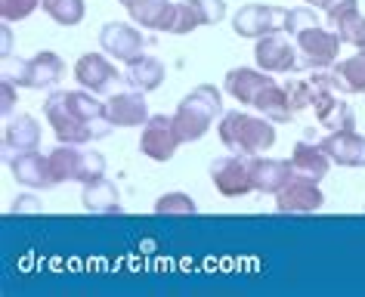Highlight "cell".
Masks as SVG:
<instances>
[{"instance_id":"6da1fadb","label":"cell","mask_w":365,"mask_h":297,"mask_svg":"<svg viewBox=\"0 0 365 297\" xmlns=\"http://www.w3.org/2000/svg\"><path fill=\"white\" fill-rule=\"evenodd\" d=\"M220 142L226 152L235 155H260L269 152L276 142V121H269L267 115H251V112H226L220 118Z\"/></svg>"},{"instance_id":"7a4b0ae2","label":"cell","mask_w":365,"mask_h":297,"mask_svg":"<svg viewBox=\"0 0 365 297\" xmlns=\"http://www.w3.org/2000/svg\"><path fill=\"white\" fill-rule=\"evenodd\" d=\"M43 115H47L56 140L71 142V146H87V142H93V140H103L115 127L108 118L87 121L84 115H78L75 105H71V99H68V90H53L50 99L43 103Z\"/></svg>"},{"instance_id":"3957f363","label":"cell","mask_w":365,"mask_h":297,"mask_svg":"<svg viewBox=\"0 0 365 297\" xmlns=\"http://www.w3.org/2000/svg\"><path fill=\"white\" fill-rule=\"evenodd\" d=\"M214 118H223V96L211 84H198L180 99L173 112V127L180 133V142H195L211 130Z\"/></svg>"},{"instance_id":"277c9868","label":"cell","mask_w":365,"mask_h":297,"mask_svg":"<svg viewBox=\"0 0 365 297\" xmlns=\"http://www.w3.org/2000/svg\"><path fill=\"white\" fill-rule=\"evenodd\" d=\"M50 170L56 183H93V179L106 177V158L99 152H87L81 146H71V142H59L56 149L50 152Z\"/></svg>"},{"instance_id":"5b68a950","label":"cell","mask_w":365,"mask_h":297,"mask_svg":"<svg viewBox=\"0 0 365 297\" xmlns=\"http://www.w3.org/2000/svg\"><path fill=\"white\" fill-rule=\"evenodd\" d=\"M254 59H257V68L269 71V75L300 71L297 41H291V34H285V31H276V34H267V38L254 41Z\"/></svg>"},{"instance_id":"8992f818","label":"cell","mask_w":365,"mask_h":297,"mask_svg":"<svg viewBox=\"0 0 365 297\" xmlns=\"http://www.w3.org/2000/svg\"><path fill=\"white\" fill-rule=\"evenodd\" d=\"M294 41L300 50V71L331 68L337 62V53L344 47L341 34L331 28H322V25H316V28H309V31H300Z\"/></svg>"},{"instance_id":"52a82bcc","label":"cell","mask_w":365,"mask_h":297,"mask_svg":"<svg viewBox=\"0 0 365 297\" xmlns=\"http://www.w3.org/2000/svg\"><path fill=\"white\" fill-rule=\"evenodd\" d=\"M285 19H288V10H282V6L245 4L232 19V31L239 34V38L257 41V38H267V34L285 31Z\"/></svg>"},{"instance_id":"ba28073f","label":"cell","mask_w":365,"mask_h":297,"mask_svg":"<svg viewBox=\"0 0 365 297\" xmlns=\"http://www.w3.org/2000/svg\"><path fill=\"white\" fill-rule=\"evenodd\" d=\"M211 183L226 198H242L254 192L251 179V155H223L211 165Z\"/></svg>"},{"instance_id":"9c48e42d","label":"cell","mask_w":365,"mask_h":297,"mask_svg":"<svg viewBox=\"0 0 365 297\" xmlns=\"http://www.w3.org/2000/svg\"><path fill=\"white\" fill-rule=\"evenodd\" d=\"M75 80L96 96H112L115 87L124 80V75L103 56V53H84V56L75 62Z\"/></svg>"},{"instance_id":"30bf717a","label":"cell","mask_w":365,"mask_h":297,"mask_svg":"<svg viewBox=\"0 0 365 297\" xmlns=\"http://www.w3.org/2000/svg\"><path fill=\"white\" fill-rule=\"evenodd\" d=\"M182 146L180 133L173 127V115H152L143 124V137H140V152L152 161H170L173 152Z\"/></svg>"},{"instance_id":"8fae6325","label":"cell","mask_w":365,"mask_h":297,"mask_svg":"<svg viewBox=\"0 0 365 297\" xmlns=\"http://www.w3.org/2000/svg\"><path fill=\"white\" fill-rule=\"evenodd\" d=\"M99 47H103L108 56L124 62V66H130L140 56H145V38L140 31L133 28V25L127 22H108L103 25V31H99Z\"/></svg>"},{"instance_id":"7c38bea8","label":"cell","mask_w":365,"mask_h":297,"mask_svg":"<svg viewBox=\"0 0 365 297\" xmlns=\"http://www.w3.org/2000/svg\"><path fill=\"white\" fill-rule=\"evenodd\" d=\"M322 204H325V195L316 179H307L297 174L276 192V208L282 214H313L322 208Z\"/></svg>"},{"instance_id":"4fadbf2b","label":"cell","mask_w":365,"mask_h":297,"mask_svg":"<svg viewBox=\"0 0 365 297\" xmlns=\"http://www.w3.org/2000/svg\"><path fill=\"white\" fill-rule=\"evenodd\" d=\"M106 115L115 127H143V124L152 118L145 93L143 90H133V87L115 90V93L106 99Z\"/></svg>"},{"instance_id":"5bb4252c","label":"cell","mask_w":365,"mask_h":297,"mask_svg":"<svg viewBox=\"0 0 365 297\" xmlns=\"http://www.w3.org/2000/svg\"><path fill=\"white\" fill-rule=\"evenodd\" d=\"M10 170H13L16 183H22L29 189H53V186H56L53 170H50V155H41L38 149L13 152Z\"/></svg>"},{"instance_id":"9a60e30c","label":"cell","mask_w":365,"mask_h":297,"mask_svg":"<svg viewBox=\"0 0 365 297\" xmlns=\"http://www.w3.org/2000/svg\"><path fill=\"white\" fill-rule=\"evenodd\" d=\"M313 112H316V121L322 124L325 130L356 127V115L350 109V103H344V93H337V90H316Z\"/></svg>"},{"instance_id":"2e32d148","label":"cell","mask_w":365,"mask_h":297,"mask_svg":"<svg viewBox=\"0 0 365 297\" xmlns=\"http://www.w3.org/2000/svg\"><path fill=\"white\" fill-rule=\"evenodd\" d=\"M322 149L328 152V158L341 167H365V137L350 130H328V137L322 140Z\"/></svg>"},{"instance_id":"e0dca14e","label":"cell","mask_w":365,"mask_h":297,"mask_svg":"<svg viewBox=\"0 0 365 297\" xmlns=\"http://www.w3.org/2000/svg\"><path fill=\"white\" fill-rule=\"evenodd\" d=\"M294 177L291 161L282 158H267V155H251V179H254V192L263 195H276L288 179Z\"/></svg>"},{"instance_id":"ac0fdd59","label":"cell","mask_w":365,"mask_h":297,"mask_svg":"<svg viewBox=\"0 0 365 297\" xmlns=\"http://www.w3.org/2000/svg\"><path fill=\"white\" fill-rule=\"evenodd\" d=\"M269 71L263 68H230L226 71V80H223V90L230 93L235 103L242 105H254V99H257V93L263 87L269 84Z\"/></svg>"},{"instance_id":"d6986e66","label":"cell","mask_w":365,"mask_h":297,"mask_svg":"<svg viewBox=\"0 0 365 297\" xmlns=\"http://www.w3.org/2000/svg\"><path fill=\"white\" fill-rule=\"evenodd\" d=\"M334 161L328 158V152L322 149V142H309V140H300L294 149H291V167H294L297 177H307V179H322L328 177Z\"/></svg>"},{"instance_id":"ffe728a7","label":"cell","mask_w":365,"mask_h":297,"mask_svg":"<svg viewBox=\"0 0 365 297\" xmlns=\"http://www.w3.org/2000/svg\"><path fill=\"white\" fill-rule=\"evenodd\" d=\"M66 75V62L59 59V53L41 50L29 59V87L31 90H53Z\"/></svg>"},{"instance_id":"44dd1931","label":"cell","mask_w":365,"mask_h":297,"mask_svg":"<svg viewBox=\"0 0 365 297\" xmlns=\"http://www.w3.org/2000/svg\"><path fill=\"white\" fill-rule=\"evenodd\" d=\"M41 146V124L31 115H16L6 118L4 127V149L6 152H25V149H38Z\"/></svg>"},{"instance_id":"7402d4cb","label":"cell","mask_w":365,"mask_h":297,"mask_svg":"<svg viewBox=\"0 0 365 297\" xmlns=\"http://www.w3.org/2000/svg\"><path fill=\"white\" fill-rule=\"evenodd\" d=\"M164 78H168V68H164V62L155 59V56H140L124 71V84L133 87V90H143V93L158 90L164 84Z\"/></svg>"},{"instance_id":"603a6c76","label":"cell","mask_w":365,"mask_h":297,"mask_svg":"<svg viewBox=\"0 0 365 297\" xmlns=\"http://www.w3.org/2000/svg\"><path fill=\"white\" fill-rule=\"evenodd\" d=\"M173 10H177V4H173V0H140V4H133L127 13H130V19L140 25V28L170 31Z\"/></svg>"},{"instance_id":"cb8c5ba5","label":"cell","mask_w":365,"mask_h":297,"mask_svg":"<svg viewBox=\"0 0 365 297\" xmlns=\"http://www.w3.org/2000/svg\"><path fill=\"white\" fill-rule=\"evenodd\" d=\"M81 202L90 214H118L121 211V192L112 179L99 177L93 183H84V192H81Z\"/></svg>"},{"instance_id":"d4e9b609","label":"cell","mask_w":365,"mask_h":297,"mask_svg":"<svg viewBox=\"0 0 365 297\" xmlns=\"http://www.w3.org/2000/svg\"><path fill=\"white\" fill-rule=\"evenodd\" d=\"M331 78L337 93H365V50L337 59L331 66Z\"/></svg>"},{"instance_id":"484cf974","label":"cell","mask_w":365,"mask_h":297,"mask_svg":"<svg viewBox=\"0 0 365 297\" xmlns=\"http://www.w3.org/2000/svg\"><path fill=\"white\" fill-rule=\"evenodd\" d=\"M251 109H257L260 115H267V118L276 124H288L294 118V112H291V105H288V96H285V87L276 84V80H269V84L260 90Z\"/></svg>"},{"instance_id":"4316f807","label":"cell","mask_w":365,"mask_h":297,"mask_svg":"<svg viewBox=\"0 0 365 297\" xmlns=\"http://www.w3.org/2000/svg\"><path fill=\"white\" fill-rule=\"evenodd\" d=\"M43 13L50 16L56 25H62V28H71V25H81V19H84V0H43Z\"/></svg>"},{"instance_id":"83f0119b","label":"cell","mask_w":365,"mask_h":297,"mask_svg":"<svg viewBox=\"0 0 365 297\" xmlns=\"http://www.w3.org/2000/svg\"><path fill=\"white\" fill-rule=\"evenodd\" d=\"M331 31L341 34V41H344V43H350V47H356V50H365V16H362L359 10L346 13L344 19L337 22Z\"/></svg>"},{"instance_id":"f1b7e54d","label":"cell","mask_w":365,"mask_h":297,"mask_svg":"<svg viewBox=\"0 0 365 297\" xmlns=\"http://www.w3.org/2000/svg\"><path fill=\"white\" fill-rule=\"evenodd\" d=\"M285 96H288V105L291 112H304V109H313V99H316V90L309 84V78H291L285 80Z\"/></svg>"},{"instance_id":"f546056e","label":"cell","mask_w":365,"mask_h":297,"mask_svg":"<svg viewBox=\"0 0 365 297\" xmlns=\"http://www.w3.org/2000/svg\"><path fill=\"white\" fill-rule=\"evenodd\" d=\"M202 25H205V19H202V13H198L195 0H182V4H177L173 22H170V34H189V31L202 28Z\"/></svg>"},{"instance_id":"4dcf8cb0","label":"cell","mask_w":365,"mask_h":297,"mask_svg":"<svg viewBox=\"0 0 365 297\" xmlns=\"http://www.w3.org/2000/svg\"><path fill=\"white\" fill-rule=\"evenodd\" d=\"M195 202L186 192H164L158 202H155V214H195Z\"/></svg>"},{"instance_id":"1f68e13d","label":"cell","mask_w":365,"mask_h":297,"mask_svg":"<svg viewBox=\"0 0 365 297\" xmlns=\"http://www.w3.org/2000/svg\"><path fill=\"white\" fill-rule=\"evenodd\" d=\"M0 78L10 80L16 87H29V59L19 56H0Z\"/></svg>"},{"instance_id":"d6a6232c","label":"cell","mask_w":365,"mask_h":297,"mask_svg":"<svg viewBox=\"0 0 365 297\" xmlns=\"http://www.w3.org/2000/svg\"><path fill=\"white\" fill-rule=\"evenodd\" d=\"M43 0H0V16H4V22H22L29 19V16L38 10Z\"/></svg>"},{"instance_id":"836d02e7","label":"cell","mask_w":365,"mask_h":297,"mask_svg":"<svg viewBox=\"0 0 365 297\" xmlns=\"http://www.w3.org/2000/svg\"><path fill=\"white\" fill-rule=\"evenodd\" d=\"M319 25V16L309 10V6H294V10H288V19H285V31L291 38H297L300 31H309Z\"/></svg>"},{"instance_id":"e575fe53","label":"cell","mask_w":365,"mask_h":297,"mask_svg":"<svg viewBox=\"0 0 365 297\" xmlns=\"http://www.w3.org/2000/svg\"><path fill=\"white\" fill-rule=\"evenodd\" d=\"M319 6H322V13L328 19V28H334L346 13L359 10V0H319Z\"/></svg>"},{"instance_id":"d590c367","label":"cell","mask_w":365,"mask_h":297,"mask_svg":"<svg viewBox=\"0 0 365 297\" xmlns=\"http://www.w3.org/2000/svg\"><path fill=\"white\" fill-rule=\"evenodd\" d=\"M198 4V13H202L205 25H217L226 16V4L223 0H195Z\"/></svg>"},{"instance_id":"8d00e7d4","label":"cell","mask_w":365,"mask_h":297,"mask_svg":"<svg viewBox=\"0 0 365 297\" xmlns=\"http://www.w3.org/2000/svg\"><path fill=\"white\" fill-rule=\"evenodd\" d=\"M0 93H4V105H0V112H4V118H10V115H13V103H16V84H10V80H0Z\"/></svg>"},{"instance_id":"74e56055","label":"cell","mask_w":365,"mask_h":297,"mask_svg":"<svg viewBox=\"0 0 365 297\" xmlns=\"http://www.w3.org/2000/svg\"><path fill=\"white\" fill-rule=\"evenodd\" d=\"M16 211H41V204H34V198L31 195H22V198H16Z\"/></svg>"},{"instance_id":"f35d334b","label":"cell","mask_w":365,"mask_h":297,"mask_svg":"<svg viewBox=\"0 0 365 297\" xmlns=\"http://www.w3.org/2000/svg\"><path fill=\"white\" fill-rule=\"evenodd\" d=\"M118 4H121V6H127V10H130V6H133V4H140V0H118Z\"/></svg>"},{"instance_id":"ab89813d","label":"cell","mask_w":365,"mask_h":297,"mask_svg":"<svg viewBox=\"0 0 365 297\" xmlns=\"http://www.w3.org/2000/svg\"><path fill=\"white\" fill-rule=\"evenodd\" d=\"M304 4H319V0H304Z\"/></svg>"}]
</instances>
